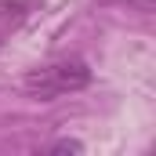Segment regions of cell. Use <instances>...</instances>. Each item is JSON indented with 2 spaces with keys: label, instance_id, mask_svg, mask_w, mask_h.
Returning <instances> with one entry per match:
<instances>
[{
  "label": "cell",
  "instance_id": "1",
  "mask_svg": "<svg viewBox=\"0 0 156 156\" xmlns=\"http://www.w3.org/2000/svg\"><path fill=\"white\" fill-rule=\"evenodd\" d=\"M87 83H91V69H87L83 58H58V62L29 69L26 80H22V91L37 102H55L62 94L83 91Z\"/></svg>",
  "mask_w": 156,
  "mask_h": 156
},
{
  "label": "cell",
  "instance_id": "2",
  "mask_svg": "<svg viewBox=\"0 0 156 156\" xmlns=\"http://www.w3.org/2000/svg\"><path fill=\"white\" fill-rule=\"evenodd\" d=\"M29 11H33V0H4L0 4V44L11 33L22 29V22L29 18Z\"/></svg>",
  "mask_w": 156,
  "mask_h": 156
},
{
  "label": "cell",
  "instance_id": "3",
  "mask_svg": "<svg viewBox=\"0 0 156 156\" xmlns=\"http://www.w3.org/2000/svg\"><path fill=\"white\" fill-rule=\"evenodd\" d=\"M47 153H83V142H76V138H58V142L47 145Z\"/></svg>",
  "mask_w": 156,
  "mask_h": 156
},
{
  "label": "cell",
  "instance_id": "4",
  "mask_svg": "<svg viewBox=\"0 0 156 156\" xmlns=\"http://www.w3.org/2000/svg\"><path fill=\"white\" fill-rule=\"evenodd\" d=\"M98 4H116V7H134V11H153L156 0H98Z\"/></svg>",
  "mask_w": 156,
  "mask_h": 156
}]
</instances>
